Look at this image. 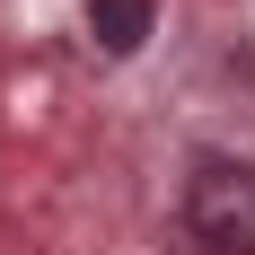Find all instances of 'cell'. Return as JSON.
Wrapping results in <instances>:
<instances>
[{"instance_id": "obj_1", "label": "cell", "mask_w": 255, "mask_h": 255, "mask_svg": "<svg viewBox=\"0 0 255 255\" xmlns=\"http://www.w3.org/2000/svg\"><path fill=\"white\" fill-rule=\"evenodd\" d=\"M185 229L211 255H255V158H229V150L194 158V176H185Z\"/></svg>"}, {"instance_id": "obj_2", "label": "cell", "mask_w": 255, "mask_h": 255, "mask_svg": "<svg viewBox=\"0 0 255 255\" xmlns=\"http://www.w3.org/2000/svg\"><path fill=\"white\" fill-rule=\"evenodd\" d=\"M150 18H158V0H88V35L106 53H141L150 44Z\"/></svg>"}]
</instances>
